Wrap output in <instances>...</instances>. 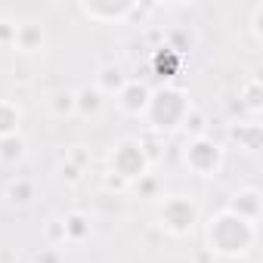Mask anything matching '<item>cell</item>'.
Returning <instances> with one entry per match:
<instances>
[{"label":"cell","mask_w":263,"mask_h":263,"mask_svg":"<svg viewBox=\"0 0 263 263\" xmlns=\"http://www.w3.org/2000/svg\"><path fill=\"white\" fill-rule=\"evenodd\" d=\"M254 235H257L254 223H248L229 211H220L208 223V248L220 257H245L254 245Z\"/></svg>","instance_id":"cell-1"},{"label":"cell","mask_w":263,"mask_h":263,"mask_svg":"<svg viewBox=\"0 0 263 263\" xmlns=\"http://www.w3.org/2000/svg\"><path fill=\"white\" fill-rule=\"evenodd\" d=\"M192 111V105H189V99H186V93L183 90H177V87H158L152 96H149V105H146V121L155 127V130H177L183 121H186V115Z\"/></svg>","instance_id":"cell-2"},{"label":"cell","mask_w":263,"mask_h":263,"mask_svg":"<svg viewBox=\"0 0 263 263\" xmlns=\"http://www.w3.org/2000/svg\"><path fill=\"white\" fill-rule=\"evenodd\" d=\"M108 167H111L108 174L121 177L124 183H130V180H143L146 171H149L146 146H143L140 140H134V137L118 140V143L111 146V152H108Z\"/></svg>","instance_id":"cell-3"},{"label":"cell","mask_w":263,"mask_h":263,"mask_svg":"<svg viewBox=\"0 0 263 263\" xmlns=\"http://www.w3.org/2000/svg\"><path fill=\"white\" fill-rule=\"evenodd\" d=\"M158 223L171 235H189L198 223V204L189 195H171L158 208Z\"/></svg>","instance_id":"cell-4"},{"label":"cell","mask_w":263,"mask_h":263,"mask_svg":"<svg viewBox=\"0 0 263 263\" xmlns=\"http://www.w3.org/2000/svg\"><path fill=\"white\" fill-rule=\"evenodd\" d=\"M183 161H186V167H189L192 174H198V177H214V174L220 171V164H223V149H220V143H214V140L204 134V137L189 140V146H186V152H183Z\"/></svg>","instance_id":"cell-5"},{"label":"cell","mask_w":263,"mask_h":263,"mask_svg":"<svg viewBox=\"0 0 263 263\" xmlns=\"http://www.w3.org/2000/svg\"><path fill=\"white\" fill-rule=\"evenodd\" d=\"M115 96H118V108H121L124 115H143L146 105H149L152 90H149L140 78H134V81H127Z\"/></svg>","instance_id":"cell-6"},{"label":"cell","mask_w":263,"mask_h":263,"mask_svg":"<svg viewBox=\"0 0 263 263\" xmlns=\"http://www.w3.org/2000/svg\"><path fill=\"white\" fill-rule=\"evenodd\" d=\"M47 44V31L37 19H22L16 22V37H13V47L19 53H41Z\"/></svg>","instance_id":"cell-7"},{"label":"cell","mask_w":263,"mask_h":263,"mask_svg":"<svg viewBox=\"0 0 263 263\" xmlns=\"http://www.w3.org/2000/svg\"><path fill=\"white\" fill-rule=\"evenodd\" d=\"M78 10L93 22H124L137 13V4H81Z\"/></svg>","instance_id":"cell-8"},{"label":"cell","mask_w":263,"mask_h":263,"mask_svg":"<svg viewBox=\"0 0 263 263\" xmlns=\"http://www.w3.org/2000/svg\"><path fill=\"white\" fill-rule=\"evenodd\" d=\"M226 211L235 214V217H241V220H248V223H257V217H260V192H257V189H241V192H235Z\"/></svg>","instance_id":"cell-9"},{"label":"cell","mask_w":263,"mask_h":263,"mask_svg":"<svg viewBox=\"0 0 263 263\" xmlns=\"http://www.w3.org/2000/svg\"><path fill=\"white\" fill-rule=\"evenodd\" d=\"M102 105H105V99L96 87H84L74 93V115H81V118H96L102 111Z\"/></svg>","instance_id":"cell-10"},{"label":"cell","mask_w":263,"mask_h":263,"mask_svg":"<svg viewBox=\"0 0 263 263\" xmlns=\"http://www.w3.org/2000/svg\"><path fill=\"white\" fill-rule=\"evenodd\" d=\"M180 65H183V56L180 53H174L171 47H158L155 53H152V68H155V74L158 78H174L177 71H180Z\"/></svg>","instance_id":"cell-11"},{"label":"cell","mask_w":263,"mask_h":263,"mask_svg":"<svg viewBox=\"0 0 263 263\" xmlns=\"http://www.w3.org/2000/svg\"><path fill=\"white\" fill-rule=\"evenodd\" d=\"M19 124H22L19 105L10 102V99H0V140H4V137H16L19 134Z\"/></svg>","instance_id":"cell-12"},{"label":"cell","mask_w":263,"mask_h":263,"mask_svg":"<svg viewBox=\"0 0 263 263\" xmlns=\"http://www.w3.org/2000/svg\"><path fill=\"white\" fill-rule=\"evenodd\" d=\"M124 84H127V78H124L121 65H115V62L102 65L99 74H96V90H99V93H118Z\"/></svg>","instance_id":"cell-13"},{"label":"cell","mask_w":263,"mask_h":263,"mask_svg":"<svg viewBox=\"0 0 263 263\" xmlns=\"http://www.w3.org/2000/svg\"><path fill=\"white\" fill-rule=\"evenodd\" d=\"M62 232H65V241H84L90 235V220L81 214V211H71L65 220H62Z\"/></svg>","instance_id":"cell-14"},{"label":"cell","mask_w":263,"mask_h":263,"mask_svg":"<svg viewBox=\"0 0 263 263\" xmlns=\"http://www.w3.org/2000/svg\"><path fill=\"white\" fill-rule=\"evenodd\" d=\"M7 201L10 204H16V208H25V204H31V198H34V186L28 183V180H22V177H16V180H10L7 183Z\"/></svg>","instance_id":"cell-15"},{"label":"cell","mask_w":263,"mask_h":263,"mask_svg":"<svg viewBox=\"0 0 263 263\" xmlns=\"http://www.w3.org/2000/svg\"><path fill=\"white\" fill-rule=\"evenodd\" d=\"M232 140H238L245 152H257L260 149V124L257 121H248V124L232 127Z\"/></svg>","instance_id":"cell-16"},{"label":"cell","mask_w":263,"mask_h":263,"mask_svg":"<svg viewBox=\"0 0 263 263\" xmlns=\"http://www.w3.org/2000/svg\"><path fill=\"white\" fill-rule=\"evenodd\" d=\"M22 155H25V140L19 134L0 140V161H19Z\"/></svg>","instance_id":"cell-17"},{"label":"cell","mask_w":263,"mask_h":263,"mask_svg":"<svg viewBox=\"0 0 263 263\" xmlns=\"http://www.w3.org/2000/svg\"><path fill=\"white\" fill-rule=\"evenodd\" d=\"M50 111H53L56 118L74 115V93H71V90H59V93L50 99Z\"/></svg>","instance_id":"cell-18"},{"label":"cell","mask_w":263,"mask_h":263,"mask_svg":"<svg viewBox=\"0 0 263 263\" xmlns=\"http://www.w3.org/2000/svg\"><path fill=\"white\" fill-rule=\"evenodd\" d=\"M13 37H16V22L0 19V47H13Z\"/></svg>","instance_id":"cell-19"},{"label":"cell","mask_w":263,"mask_h":263,"mask_svg":"<svg viewBox=\"0 0 263 263\" xmlns=\"http://www.w3.org/2000/svg\"><path fill=\"white\" fill-rule=\"evenodd\" d=\"M257 90H260V81H257V78H254V81H248V87H245V96H248V108H251V111H257V108H260Z\"/></svg>","instance_id":"cell-20"},{"label":"cell","mask_w":263,"mask_h":263,"mask_svg":"<svg viewBox=\"0 0 263 263\" xmlns=\"http://www.w3.org/2000/svg\"><path fill=\"white\" fill-rule=\"evenodd\" d=\"M260 16H263V4H257L254 13H251V34H254L257 44H260V37H263V34H260Z\"/></svg>","instance_id":"cell-21"},{"label":"cell","mask_w":263,"mask_h":263,"mask_svg":"<svg viewBox=\"0 0 263 263\" xmlns=\"http://www.w3.org/2000/svg\"><path fill=\"white\" fill-rule=\"evenodd\" d=\"M62 180H68V183H81V167H74V164H62Z\"/></svg>","instance_id":"cell-22"},{"label":"cell","mask_w":263,"mask_h":263,"mask_svg":"<svg viewBox=\"0 0 263 263\" xmlns=\"http://www.w3.org/2000/svg\"><path fill=\"white\" fill-rule=\"evenodd\" d=\"M50 238H53V241H65V232H62V220L50 226Z\"/></svg>","instance_id":"cell-23"},{"label":"cell","mask_w":263,"mask_h":263,"mask_svg":"<svg viewBox=\"0 0 263 263\" xmlns=\"http://www.w3.org/2000/svg\"><path fill=\"white\" fill-rule=\"evenodd\" d=\"M37 263H59V257H56V251H41Z\"/></svg>","instance_id":"cell-24"},{"label":"cell","mask_w":263,"mask_h":263,"mask_svg":"<svg viewBox=\"0 0 263 263\" xmlns=\"http://www.w3.org/2000/svg\"><path fill=\"white\" fill-rule=\"evenodd\" d=\"M105 186H108V189H124V180L115 177V174H108V177H105Z\"/></svg>","instance_id":"cell-25"}]
</instances>
